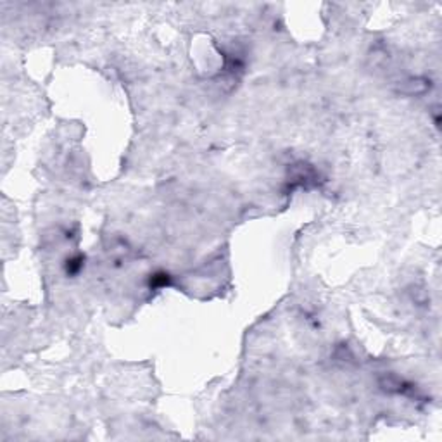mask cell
<instances>
[{"instance_id": "1", "label": "cell", "mask_w": 442, "mask_h": 442, "mask_svg": "<svg viewBox=\"0 0 442 442\" xmlns=\"http://www.w3.org/2000/svg\"><path fill=\"white\" fill-rule=\"evenodd\" d=\"M149 285L150 289H163V287L171 285V276L166 272H157L154 275H150Z\"/></svg>"}, {"instance_id": "2", "label": "cell", "mask_w": 442, "mask_h": 442, "mask_svg": "<svg viewBox=\"0 0 442 442\" xmlns=\"http://www.w3.org/2000/svg\"><path fill=\"white\" fill-rule=\"evenodd\" d=\"M83 264H85V257H83L82 254L69 257V259H67V263H66L67 275H76V273H80V270L83 268Z\"/></svg>"}]
</instances>
